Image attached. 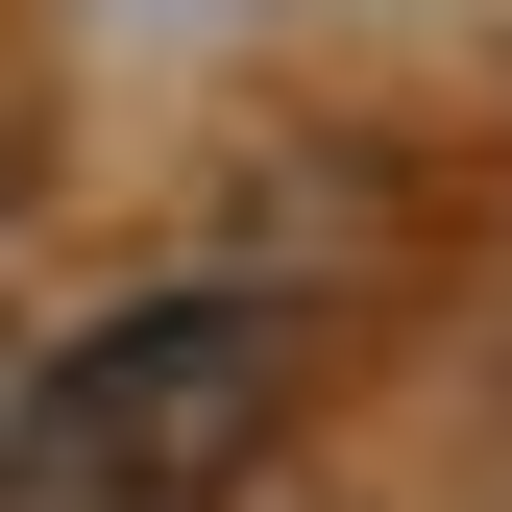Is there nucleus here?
Listing matches in <instances>:
<instances>
[{"mask_svg": "<svg viewBox=\"0 0 512 512\" xmlns=\"http://www.w3.org/2000/svg\"><path fill=\"white\" fill-rule=\"evenodd\" d=\"M293 293H147L0 391V512H220L293 439Z\"/></svg>", "mask_w": 512, "mask_h": 512, "instance_id": "1", "label": "nucleus"}]
</instances>
